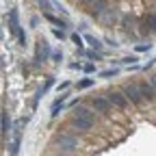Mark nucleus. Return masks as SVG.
Instances as JSON below:
<instances>
[{"label":"nucleus","instance_id":"f257e3e1","mask_svg":"<svg viewBox=\"0 0 156 156\" xmlns=\"http://www.w3.org/2000/svg\"><path fill=\"white\" fill-rule=\"evenodd\" d=\"M52 145L58 147V152H65V154L76 152L78 150V136L72 134V132H58L52 139Z\"/></svg>","mask_w":156,"mask_h":156},{"label":"nucleus","instance_id":"f03ea898","mask_svg":"<svg viewBox=\"0 0 156 156\" xmlns=\"http://www.w3.org/2000/svg\"><path fill=\"white\" fill-rule=\"evenodd\" d=\"M9 22H11V33L17 37V41L22 44V46H26V39H24V30H22V26H20V20H17V11L13 9L11 13H9Z\"/></svg>","mask_w":156,"mask_h":156},{"label":"nucleus","instance_id":"7ed1b4c3","mask_svg":"<svg viewBox=\"0 0 156 156\" xmlns=\"http://www.w3.org/2000/svg\"><path fill=\"white\" fill-rule=\"evenodd\" d=\"M106 98H108V100H111V104L113 106H117V108H128V98L124 95V91H115V89H111V91H106Z\"/></svg>","mask_w":156,"mask_h":156},{"label":"nucleus","instance_id":"20e7f679","mask_svg":"<svg viewBox=\"0 0 156 156\" xmlns=\"http://www.w3.org/2000/svg\"><path fill=\"white\" fill-rule=\"evenodd\" d=\"M122 91H124V95L128 98L130 104H141V102H143V95H141L139 85H132V83H130V85H126Z\"/></svg>","mask_w":156,"mask_h":156},{"label":"nucleus","instance_id":"39448f33","mask_svg":"<svg viewBox=\"0 0 156 156\" xmlns=\"http://www.w3.org/2000/svg\"><path fill=\"white\" fill-rule=\"evenodd\" d=\"M26 119H17L15 122V130H13V141H11V156H17L20 152V141H22V128H24Z\"/></svg>","mask_w":156,"mask_h":156},{"label":"nucleus","instance_id":"423d86ee","mask_svg":"<svg viewBox=\"0 0 156 156\" xmlns=\"http://www.w3.org/2000/svg\"><path fill=\"white\" fill-rule=\"evenodd\" d=\"M91 106L98 113H111V108H113V104H111V100H108L106 95H95L93 100H91Z\"/></svg>","mask_w":156,"mask_h":156},{"label":"nucleus","instance_id":"0eeeda50","mask_svg":"<svg viewBox=\"0 0 156 156\" xmlns=\"http://www.w3.org/2000/svg\"><path fill=\"white\" fill-rule=\"evenodd\" d=\"M93 122H95V119H85V117H72V126H74V130H78V132H87V130H91V128H93Z\"/></svg>","mask_w":156,"mask_h":156},{"label":"nucleus","instance_id":"6e6552de","mask_svg":"<svg viewBox=\"0 0 156 156\" xmlns=\"http://www.w3.org/2000/svg\"><path fill=\"white\" fill-rule=\"evenodd\" d=\"M48 41H46V39H39V41H37V46H35V61L37 63H41V61H46V58H48Z\"/></svg>","mask_w":156,"mask_h":156},{"label":"nucleus","instance_id":"1a4fd4ad","mask_svg":"<svg viewBox=\"0 0 156 156\" xmlns=\"http://www.w3.org/2000/svg\"><path fill=\"white\" fill-rule=\"evenodd\" d=\"M139 89H141V95H143V100H147V102L156 100V91H154V87H152L150 83H139Z\"/></svg>","mask_w":156,"mask_h":156},{"label":"nucleus","instance_id":"9d476101","mask_svg":"<svg viewBox=\"0 0 156 156\" xmlns=\"http://www.w3.org/2000/svg\"><path fill=\"white\" fill-rule=\"evenodd\" d=\"M72 117H85V119H95V117H93V113H91L87 106H80V104H76V106H74Z\"/></svg>","mask_w":156,"mask_h":156},{"label":"nucleus","instance_id":"9b49d317","mask_svg":"<svg viewBox=\"0 0 156 156\" xmlns=\"http://www.w3.org/2000/svg\"><path fill=\"white\" fill-rule=\"evenodd\" d=\"M104 11H106V2H104V0H95V2L91 5V15L93 17H100Z\"/></svg>","mask_w":156,"mask_h":156},{"label":"nucleus","instance_id":"f8f14e48","mask_svg":"<svg viewBox=\"0 0 156 156\" xmlns=\"http://www.w3.org/2000/svg\"><path fill=\"white\" fill-rule=\"evenodd\" d=\"M63 104H65V95H61V98H56V100L52 102V108H50V115H52V117H58V113H61V108H63Z\"/></svg>","mask_w":156,"mask_h":156},{"label":"nucleus","instance_id":"ddd939ff","mask_svg":"<svg viewBox=\"0 0 156 156\" xmlns=\"http://www.w3.org/2000/svg\"><path fill=\"white\" fill-rule=\"evenodd\" d=\"M11 132V122H9V113L2 111V139H7Z\"/></svg>","mask_w":156,"mask_h":156},{"label":"nucleus","instance_id":"4468645a","mask_svg":"<svg viewBox=\"0 0 156 156\" xmlns=\"http://www.w3.org/2000/svg\"><path fill=\"white\" fill-rule=\"evenodd\" d=\"M85 39H87V44H89L93 50H98V52L102 50V44H100V39H98V37H93V35H87Z\"/></svg>","mask_w":156,"mask_h":156},{"label":"nucleus","instance_id":"2eb2a0df","mask_svg":"<svg viewBox=\"0 0 156 156\" xmlns=\"http://www.w3.org/2000/svg\"><path fill=\"white\" fill-rule=\"evenodd\" d=\"M46 20H48V22H52V24H56V26H61V30L65 28V22H63L61 17H54L52 13H46Z\"/></svg>","mask_w":156,"mask_h":156},{"label":"nucleus","instance_id":"dca6fc26","mask_svg":"<svg viewBox=\"0 0 156 156\" xmlns=\"http://www.w3.org/2000/svg\"><path fill=\"white\" fill-rule=\"evenodd\" d=\"M93 83H95L93 78H83V80L76 85V89H89V87H93Z\"/></svg>","mask_w":156,"mask_h":156},{"label":"nucleus","instance_id":"f3484780","mask_svg":"<svg viewBox=\"0 0 156 156\" xmlns=\"http://www.w3.org/2000/svg\"><path fill=\"white\" fill-rule=\"evenodd\" d=\"M145 26H150V30H156V13L145 17Z\"/></svg>","mask_w":156,"mask_h":156},{"label":"nucleus","instance_id":"a211bd4d","mask_svg":"<svg viewBox=\"0 0 156 156\" xmlns=\"http://www.w3.org/2000/svg\"><path fill=\"white\" fill-rule=\"evenodd\" d=\"M117 74H119V69H117V67H113V69H104V72H100V76H102V78H115Z\"/></svg>","mask_w":156,"mask_h":156},{"label":"nucleus","instance_id":"6ab92c4d","mask_svg":"<svg viewBox=\"0 0 156 156\" xmlns=\"http://www.w3.org/2000/svg\"><path fill=\"white\" fill-rule=\"evenodd\" d=\"M37 5H39V7H41V9H44V11H46V13H48V11H50V9H52V5H50V2H48V0H37Z\"/></svg>","mask_w":156,"mask_h":156},{"label":"nucleus","instance_id":"aec40b11","mask_svg":"<svg viewBox=\"0 0 156 156\" xmlns=\"http://www.w3.org/2000/svg\"><path fill=\"white\" fill-rule=\"evenodd\" d=\"M72 41H74L78 48H83V37H80V35H76V33H74V35H72Z\"/></svg>","mask_w":156,"mask_h":156},{"label":"nucleus","instance_id":"412c9836","mask_svg":"<svg viewBox=\"0 0 156 156\" xmlns=\"http://www.w3.org/2000/svg\"><path fill=\"white\" fill-rule=\"evenodd\" d=\"M134 50H136V52H145V50H150V44H136Z\"/></svg>","mask_w":156,"mask_h":156},{"label":"nucleus","instance_id":"4be33fe9","mask_svg":"<svg viewBox=\"0 0 156 156\" xmlns=\"http://www.w3.org/2000/svg\"><path fill=\"white\" fill-rule=\"evenodd\" d=\"M83 69H85L87 74H91V72H95V65H93V63H87V65H83Z\"/></svg>","mask_w":156,"mask_h":156},{"label":"nucleus","instance_id":"5701e85b","mask_svg":"<svg viewBox=\"0 0 156 156\" xmlns=\"http://www.w3.org/2000/svg\"><path fill=\"white\" fill-rule=\"evenodd\" d=\"M54 37H58V39H63V30H58V28H54Z\"/></svg>","mask_w":156,"mask_h":156},{"label":"nucleus","instance_id":"b1692460","mask_svg":"<svg viewBox=\"0 0 156 156\" xmlns=\"http://www.w3.org/2000/svg\"><path fill=\"white\" fill-rule=\"evenodd\" d=\"M150 85H152V87H154V91H156V74L150 78Z\"/></svg>","mask_w":156,"mask_h":156},{"label":"nucleus","instance_id":"393cba45","mask_svg":"<svg viewBox=\"0 0 156 156\" xmlns=\"http://www.w3.org/2000/svg\"><path fill=\"white\" fill-rule=\"evenodd\" d=\"M52 58H54V61H61L63 56H61V52H54V54H52Z\"/></svg>","mask_w":156,"mask_h":156},{"label":"nucleus","instance_id":"a878e982","mask_svg":"<svg viewBox=\"0 0 156 156\" xmlns=\"http://www.w3.org/2000/svg\"><path fill=\"white\" fill-rule=\"evenodd\" d=\"M67 87H69V83L65 80V83H61V85H58V91H61V89H67Z\"/></svg>","mask_w":156,"mask_h":156},{"label":"nucleus","instance_id":"bb28decb","mask_svg":"<svg viewBox=\"0 0 156 156\" xmlns=\"http://www.w3.org/2000/svg\"><path fill=\"white\" fill-rule=\"evenodd\" d=\"M78 2H80V5H89V2H91V5H93L95 0H78Z\"/></svg>","mask_w":156,"mask_h":156},{"label":"nucleus","instance_id":"cd10ccee","mask_svg":"<svg viewBox=\"0 0 156 156\" xmlns=\"http://www.w3.org/2000/svg\"><path fill=\"white\" fill-rule=\"evenodd\" d=\"M52 156H72V154H65V152H58V154H52Z\"/></svg>","mask_w":156,"mask_h":156}]
</instances>
